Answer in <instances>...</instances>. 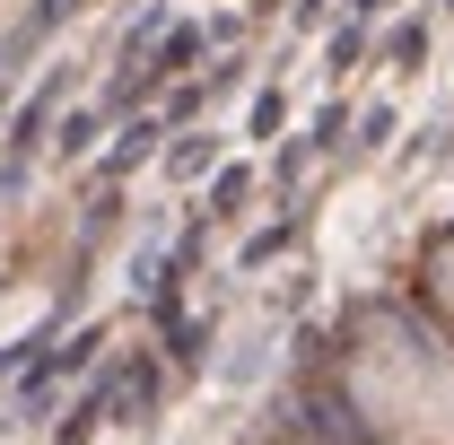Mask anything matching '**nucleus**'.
I'll return each instance as SVG.
<instances>
[{"instance_id": "obj_1", "label": "nucleus", "mask_w": 454, "mask_h": 445, "mask_svg": "<svg viewBox=\"0 0 454 445\" xmlns=\"http://www.w3.org/2000/svg\"><path fill=\"white\" fill-rule=\"evenodd\" d=\"M358 410L376 419L385 445H454V358H437L428 340L385 332L358 358Z\"/></svg>"}]
</instances>
